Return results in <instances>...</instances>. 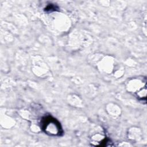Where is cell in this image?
<instances>
[{
  "instance_id": "cell-1",
  "label": "cell",
  "mask_w": 147,
  "mask_h": 147,
  "mask_svg": "<svg viewBox=\"0 0 147 147\" xmlns=\"http://www.w3.org/2000/svg\"><path fill=\"white\" fill-rule=\"evenodd\" d=\"M40 127L44 133L50 136H61L64 134L60 122L51 115H46L40 121Z\"/></svg>"
},
{
  "instance_id": "cell-2",
  "label": "cell",
  "mask_w": 147,
  "mask_h": 147,
  "mask_svg": "<svg viewBox=\"0 0 147 147\" xmlns=\"http://www.w3.org/2000/svg\"><path fill=\"white\" fill-rule=\"evenodd\" d=\"M56 6H55L53 5L52 4H50L49 5H48L45 9H44V10L46 11H51L52 10L53 11H55L56 10Z\"/></svg>"
}]
</instances>
